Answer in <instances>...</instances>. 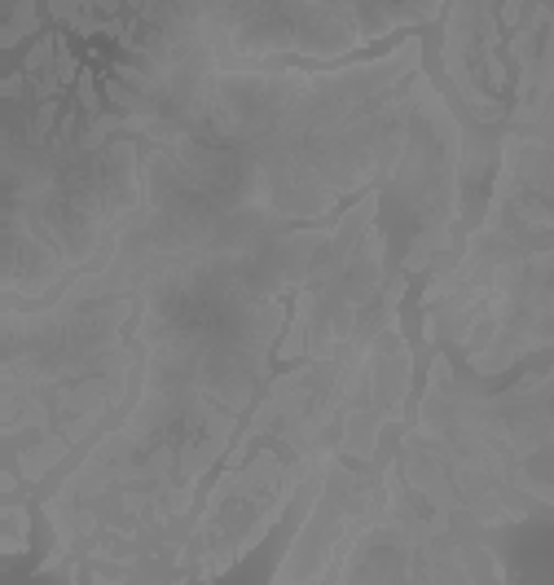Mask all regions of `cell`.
<instances>
[{
    "label": "cell",
    "instance_id": "1",
    "mask_svg": "<svg viewBox=\"0 0 554 585\" xmlns=\"http://www.w3.org/2000/svg\"><path fill=\"white\" fill-rule=\"evenodd\" d=\"M31 515H27V506L9 498L5 502V511H0V555L5 559H18V555H27L31 550Z\"/></svg>",
    "mask_w": 554,
    "mask_h": 585
},
{
    "label": "cell",
    "instance_id": "2",
    "mask_svg": "<svg viewBox=\"0 0 554 585\" xmlns=\"http://www.w3.org/2000/svg\"><path fill=\"white\" fill-rule=\"evenodd\" d=\"M36 0H9V27H5V36H0V44L5 49H18V40H27V36H36Z\"/></svg>",
    "mask_w": 554,
    "mask_h": 585
}]
</instances>
